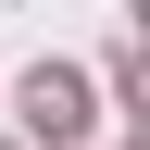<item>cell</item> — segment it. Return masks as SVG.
<instances>
[{"label":"cell","mask_w":150,"mask_h":150,"mask_svg":"<svg viewBox=\"0 0 150 150\" xmlns=\"http://www.w3.org/2000/svg\"><path fill=\"white\" fill-rule=\"evenodd\" d=\"M100 112H88V75L75 63H38L25 75V138H88Z\"/></svg>","instance_id":"1"}]
</instances>
